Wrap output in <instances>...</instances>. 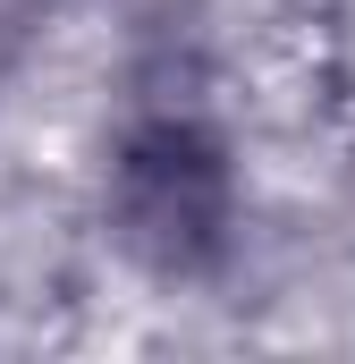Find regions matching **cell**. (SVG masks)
<instances>
[{
	"instance_id": "6da1fadb",
	"label": "cell",
	"mask_w": 355,
	"mask_h": 364,
	"mask_svg": "<svg viewBox=\"0 0 355 364\" xmlns=\"http://www.w3.org/2000/svg\"><path fill=\"white\" fill-rule=\"evenodd\" d=\"M220 144L203 136V119H144L119 153V203H127V237L161 263H195V246L220 237Z\"/></svg>"
}]
</instances>
